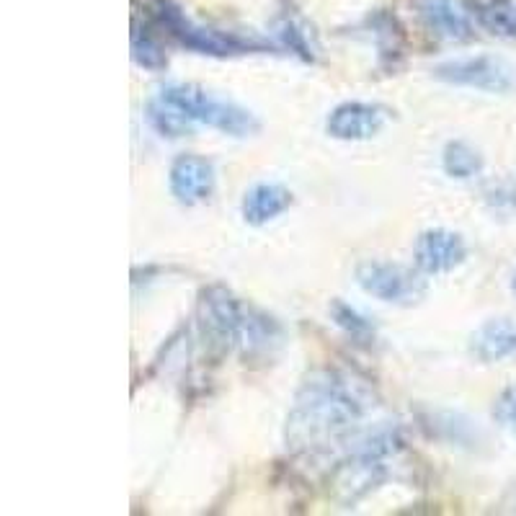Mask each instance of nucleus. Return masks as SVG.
<instances>
[{
	"instance_id": "39448f33",
	"label": "nucleus",
	"mask_w": 516,
	"mask_h": 516,
	"mask_svg": "<svg viewBox=\"0 0 516 516\" xmlns=\"http://www.w3.org/2000/svg\"><path fill=\"white\" fill-rule=\"evenodd\" d=\"M357 282L367 295L382 302L408 305L424 295V282L398 264H382V261H367L357 269Z\"/></svg>"
},
{
	"instance_id": "6ab92c4d",
	"label": "nucleus",
	"mask_w": 516,
	"mask_h": 516,
	"mask_svg": "<svg viewBox=\"0 0 516 516\" xmlns=\"http://www.w3.org/2000/svg\"><path fill=\"white\" fill-rule=\"evenodd\" d=\"M511 287H514V292H516V277H514V284H511Z\"/></svg>"
},
{
	"instance_id": "0eeeda50",
	"label": "nucleus",
	"mask_w": 516,
	"mask_h": 516,
	"mask_svg": "<svg viewBox=\"0 0 516 516\" xmlns=\"http://www.w3.org/2000/svg\"><path fill=\"white\" fill-rule=\"evenodd\" d=\"M467 256L465 240L449 230H426L416 240V266L424 274H447Z\"/></svg>"
},
{
	"instance_id": "f257e3e1",
	"label": "nucleus",
	"mask_w": 516,
	"mask_h": 516,
	"mask_svg": "<svg viewBox=\"0 0 516 516\" xmlns=\"http://www.w3.org/2000/svg\"><path fill=\"white\" fill-rule=\"evenodd\" d=\"M364 382L341 372H320L302 385L289 413L287 437L297 449H320L344 437L375 406Z\"/></svg>"
},
{
	"instance_id": "f8f14e48",
	"label": "nucleus",
	"mask_w": 516,
	"mask_h": 516,
	"mask_svg": "<svg viewBox=\"0 0 516 516\" xmlns=\"http://www.w3.org/2000/svg\"><path fill=\"white\" fill-rule=\"evenodd\" d=\"M475 357L483 362H501L516 357V326L509 320H491L473 336Z\"/></svg>"
},
{
	"instance_id": "1a4fd4ad",
	"label": "nucleus",
	"mask_w": 516,
	"mask_h": 516,
	"mask_svg": "<svg viewBox=\"0 0 516 516\" xmlns=\"http://www.w3.org/2000/svg\"><path fill=\"white\" fill-rule=\"evenodd\" d=\"M418 13L434 34L444 39H467L473 31V19L462 0H416Z\"/></svg>"
},
{
	"instance_id": "6e6552de",
	"label": "nucleus",
	"mask_w": 516,
	"mask_h": 516,
	"mask_svg": "<svg viewBox=\"0 0 516 516\" xmlns=\"http://www.w3.org/2000/svg\"><path fill=\"white\" fill-rule=\"evenodd\" d=\"M171 191L184 204L207 202L215 191V166L199 155H181L171 168Z\"/></svg>"
},
{
	"instance_id": "dca6fc26",
	"label": "nucleus",
	"mask_w": 516,
	"mask_h": 516,
	"mask_svg": "<svg viewBox=\"0 0 516 516\" xmlns=\"http://www.w3.org/2000/svg\"><path fill=\"white\" fill-rule=\"evenodd\" d=\"M333 320H336V326L344 328L346 333H351L354 338H369L372 336V326H369L367 320L357 313V310H351L349 305L344 302H333Z\"/></svg>"
},
{
	"instance_id": "7ed1b4c3",
	"label": "nucleus",
	"mask_w": 516,
	"mask_h": 516,
	"mask_svg": "<svg viewBox=\"0 0 516 516\" xmlns=\"http://www.w3.org/2000/svg\"><path fill=\"white\" fill-rule=\"evenodd\" d=\"M168 104H173L176 109L184 114L189 122H202L207 127H215L225 135L233 137H246L253 135L258 129V122L253 119L251 111H246L243 106L233 104V101L217 99L209 91L199 86H191V83H179V86H168L160 93Z\"/></svg>"
},
{
	"instance_id": "423d86ee",
	"label": "nucleus",
	"mask_w": 516,
	"mask_h": 516,
	"mask_svg": "<svg viewBox=\"0 0 516 516\" xmlns=\"http://www.w3.org/2000/svg\"><path fill=\"white\" fill-rule=\"evenodd\" d=\"M385 119L387 111L382 106L346 101L331 111L326 127L336 140H367L385 127Z\"/></svg>"
},
{
	"instance_id": "20e7f679",
	"label": "nucleus",
	"mask_w": 516,
	"mask_h": 516,
	"mask_svg": "<svg viewBox=\"0 0 516 516\" xmlns=\"http://www.w3.org/2000/svg\"><path fill=\"white\" fill-rule=\"evenodd\" d=\"M434 75L439 80L455 83V86L478 88V91L488 93H504L516 86V70L506 60L491 55L442 62L434 68Z\"/></svg>"
},
{
	"instance_id": "4468645a",
	"label": "nucleus",
	"mask_w": 516,
	"mask_h": 516,
	"mask_svg": "<svg viewBox=\"0 0 516 516\" xmlns=\"http://www.w3.org/2000/svg\"><path fill=\"white\" fill-rule=\"evenodd\" d=\"M148 119L155 129H158L163 137H184L189 132V119L181 114L173 104H168L163 96H158L155 101H150L148 106Z\"/></svg>"
},
{
	"instance_id": "f3484780",
	"label": "nucleus",
	"mask_w": 516,
	"mask_h": 516,
	"mask_svg": "<svg viewBox=\"0 0 516 516\" xmlns=\"http://www.w3.org/2000/svg\"><path fill=\"white\" fill-rule=\"evenodd\" d=\"M132 52H135V60L140 62L142 68H160L163 65L160 47L140 29H135V34H132Z\"/></svg>"
},
{
	"instance_id": "9b49d317",
	"label": "nucleus",
	"mask_w": 516,
	"mask_h": 516,
	"mask_svg": "<svg viewBox=\"0 0 516 516\" xmlns=\"http://www.w3.org/2000/svg\"><path fill=\"white\" fill-rule=\"evenodd\" d=\"M289 204H292V194L282 184H256L243 199V217L251 225H266L287 212Z\"/></svg>"
},
{
	"instance_id": "a211bd4d",
	"label": "nucleus",
	"mask_w": 516,
	"mask_h": 516,
	"mask_svg": "<svg viewBox=\"0 0 516 516\" xmlns=\"http://www.w3.org/2000/svg\"><path fill=\"white\" fill-rule=\"evenodd\" d=\"M493 416H496V421L504 426V429L514 431V434H516V385L506 387L504 393H501V398H498Z\"/></svg>"
},
{
	"instance_id": "ddd939ff",
	"label": "nucleus",
	"mask_w": 516,
	"mask_h": 516,
	"mask_svg": "<svg viewBox=\"0 0 516 516\" xmlns=\"http://www.w3.org/2000/svg\"><path fill=\"white\" fill-rule=\"evenodd\" d=\"M475 13H478L480 26L496 37H516V0H488L478 6Z\"/></svg>"
},
{
	"instance_id": "9d476101",
	"label": "nucleus",
	"mask_w": 516,
	"mask_h": 516,
	"mask_svg": "<svg viewBox=\"0 0 516 516\" xmlns=\"http://www.w3.org/2000/svg\"><path fill=\"white\" fill-rule=\"evenodd\" d=\"M163 21L168 24V29L186 44L191 50H199L204 55H230V52L240 50V42L233 37H225V34H217L212 29H202V26H194L191 21H186L176 8H163Z\"/></svg>"
},
{
	"instance_id": "f03ea898",
	"label": "nucleus",
	"mask_w": 516,
	"mask_h": 516,
	"mask_svg": "<svg viewBox=\"0 0 516 516\" xmlns=\"http://www.w3.org/2000/svg\"><path fill=\"white\" fill-rule=\"evenodd\" d=\"M202 323L215 341L225 346H243L258 349L271 341V323L264 315L243 308L225 289H209L202 300Z\"/></svg>"
},
{
	"instance_id": "2eb2a0df",
	"label": "nucleus",
	"mask_w": 516,
	"mask_h": 516,
	"mask_svg": "<svg viewBox=\"0 0 516 516\" xmlns=\"http://www.w3.org/2000/svg\"><path fill=\"white\" fill-rule=\"evenodd\" d=\"M483 168V158L465 142H449L444 150V171L452 179H473Z\"/></svg>"
}]
</instances>
